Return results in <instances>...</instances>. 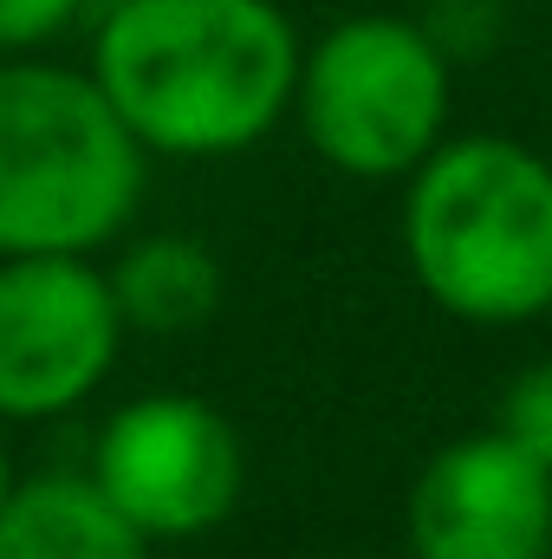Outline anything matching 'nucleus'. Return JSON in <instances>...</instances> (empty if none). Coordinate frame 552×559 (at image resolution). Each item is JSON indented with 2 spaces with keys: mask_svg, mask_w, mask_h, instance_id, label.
<instances>
[{
  "mask_svg": "<svg viewBox=\"0 0 552 559\" xmlns=\"http://www.w3.org/2000/svg\"><path fill=\"white\" fill-rule=\"evenodd\" d=\"M416 559H552V475L501 429L442 442L410 481Z\"/></svg>",
  "mask_w": 552,
  "mask_h": 559,
  "instance_id": "nucleus-7",
  "label": "nucleus"
},
{
  "mask_svg": "<svg viewBox=\"0 0 552 559\" xmlns=\"http://www.w3.org/2000/svg\"><path fill=\"white\" fill-rule=\"evenodd\" d=\"M131 325L92 254L0 261V423L72 417L118 371Z\"/></svg>",
  "mask_w": 552,
  "mask_h": 559,
  "instance_id": "nucleus-6",
  "label": "nucleus"
},
{
  "mask_svg": "<svg viewBox=\"0 0 552 559\" xmlns=\"http://www.w3.org/2000/svg\"><path fill=\"white\" fill-rule=\"evenodd\" d=\"M149 182L143 150L92 72L0 59V261L124 241Z\"/></svg>",
  "mask_w": 552,
  "mask_h": 559,
  "instance_id": "nucleus-3",
  "label": "nucleus"
},
{
  "mask_svg": "<svg viewBox=\"0 0 552 559\" xmlns=\"http://www.w3.org/2000/svg\"><path fill=\"white\" fill-rule=\"evenodd\" d=\"M299 59L279 0H111L85 72L149 156L221 163L292 118Z\"/></svg>",
  "mask_w": 552,
  "mask_h": 559,
  "instance_id": "nucleus-1",
  "label": "nucleus"
},
{
  "mask_svg": "<svg viewBox=\"0 0 552 559\" xmlns=\"http://www.w3.org/2000/svg\"><path fill=\"white\" fill-rule=\"evenodd\" d=\"M416 286L461 325H533L552 312V156L468 131L404 182Z\"/></svg>",
  "mask_w": 552,
  "mask_h": 559,
  "instance_id": "nucleus-2",
  "label": "nucleus"
},
{
  "mask_svg": "<svg viewBox=\"0 0 552 559\" xmlns=\"http://www.w3.org/2000/svg\"><path fill=\"white\" fill-rule=\"evenodd\" d=\"M105 274H111L124 325L149 332V338L202 332L221 312V293H228L221 254L202 235H137V241L118 248V261Z\"/></svg>",
  "mask_w": 552,
  "mask_h": 559,
  "instance_id": "nucleus-9",
  "label": "nucleus"
},
{
  "mask_svg": "<svg viewBox=\"0 0 552 559\" xmlns=\"http://www.w3.org/2000/svg\"><path fill=\"white\" fill-rule=\"evenodd\" d=\"M7 495H13V462H7V423H0V508H7Z\"/></svg>",
  "mask_w": 552,
  "mask_h": 559,
  "instance_id": "nucleus-13",
  "label": "nucleus"
},
{
  "mask_svg": "<svg viewBox=\"0 0 552 559\" xmlns=\"http://www.w3.org/2000/svg\"><path fill=\"white\" fill-rule=\"evenodd\" d=\"M416 26L429 33V46L461 72V66H481L507 46V0H422L416 7Z\"/></svg>",
  "mask_w": 552,
  "mask_h": 559,
  "instance_id": "nucleus-10",
  "label": "nucleus"
},
{
  "mask_svg": "<svg viewBox=\"0 0 552 559\" xmlns=\"http://www.w3.org/2000/svg\"><path fill=\"white\" fill-rule=\"evenodd\" d=\"M488 429H501L520 455H533L552 475V358H540V365H527V371L507 378Z\"/></svg>",
  "mask_w": 552,
  "mask_h": 559,
  "instance_id": "nucleus-11",
  "label": "nucleus"
},
{
  "mask_svg": "<svg viewBox=\"0 0 552 559\" xmlns=\"http://www.w3.org/2000/svg\"><path fill=\"white\" fill-rule=\"evenodd\" d=\"M85 475L143 540H202L228 527L248 495V449L228 411L195 391H149L118 404L92 436Z\"/></svg>",
  "mask_w": 552,
  "mask_h": 559,
  "instance_id": "nucleus-5",
  "label": "nucleus"
},
{
  "mask_svg": "<svg viewBox=\"0 0 552 559\" xmlns=\"http://www.w3.org/2000/svg\"><path fill=\"white\" fill-rule=\"evenodd\" d=\"M0 559H149V540L85 468L13 481L0 508Z\"/></svg>",
  "mask_w": 552,
  "mask_h": 559,
  "instance_id": "nucleus-8",
  "label": "nucleus"
},
{
  "mask_svg": "<svg viewBox=\"0 0 552 559\" xmlns=\"http://www.w3.org/2000/svg\"><path fill=\"white\" fill-rule=\"evenodd\" d=\"M455 66L416 13H345L305 39L292 124L305 150L351 182H410L448 138Z\"/></svg>",
  "mask_w": 552,
  "mask_h": 559,
  "instance_id": "nucleus-4",
  "label": "nucleus"
},
{
  "mask_svg": "<svg viewBox=\"0 0 552 559\" xmlns=\"http://www.w3.org/2000/svg\"><path fill=\"white\" fill-rule=\"evenodd\" d=\"M92 0H0V59H33L39 46L65 39Z\"/></svg>",
  "mask_w": 552,
  "mask_h": 559,
  "instance_id": "nucleus-12",
  "label": "nucleus"
}]
</instances>
